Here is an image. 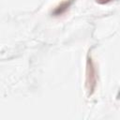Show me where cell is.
I'll return each instance as SVG.
<instances>
[{"mask_svg": "<svg viewBox=\"0 0 120 120\" xmlns=\"http://www.w3.org/2000/svg\"><path fill=\"white\" fill-rule=\"evenodd\" d=\"M73 1H74V0H65V1H63L60 5H58V6L54 8V10H53V12H52V15H53V16H60V15H62L63 13H65V12L68 9V8L72 5Z\"/></svg>", "mask_w": 120, "mask_h": 120, "instance_id": "1", "label": "cell"}, {"mask_svg": "<svg viewBox=\"0 0 120 120\" xmlns=\"http://www.w3.org/2000/svg\"><path fill=\"white\" fill-rule=\"evenodd\" d=\"M98 4H101V5H103V4H108V3H110V2H112V1H113V0H96Z\"/></svg>", "mask_w": 120, "mask_h": 120, "instance_id": "2", "label": "cell"}]
</instances>
